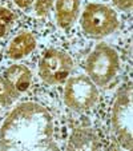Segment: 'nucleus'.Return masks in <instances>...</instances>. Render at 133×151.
I'll return each instance as SVG.
<instances>
[{"mask_svg":"<svg viewBox=\"0 0 133 151\" xmlns=\"http://www.w3.org/2000/svg\"><path fill=\"white\" fill-rule=\"evenodd\" d=\"M55 17L60 28H67L77 19L81 0H55Z\"/></svg>","mask_w":133,"mask_h":151,"instance_id":"6e6552de","label":"nucleus"},{"mask_svg":"<svg viewBox=\"0 0 133 151\" xmlns=\"http://www.w3.org/2000/svg\"><path fill=\"white\" fill-rule=\"evenodd\" d=\"M64 103L76 112H85L95 107L99 100V87L87 75L68 78L64 87Z\"/></svg>","mask_w":133,"mask_h":151,"instance_id":"39448f33","label":"nucleus"},{"mask_svg":"<svg viewBox=\"0 0 133 151\" xmlns=\"http://www.w3.org/2000/svg\"><path fill=\"white\" fill-rule=\"evenodd\" d=\"M15 22V15L11 9L0 7V37H4Z\"/></svg>","mask_w":133,"mask_h":151,"instance_id":"9b49d317","label":"nucleus"},{"mask_svg":"<svg viewBox=\"0 0 133 151\" xmlns=\"http://www.w3.org/2000/svg\"><path fill=\"white\" fill-rule=\"evenodd\" d=\"M19 96V92L3 76H0V106H9Z\"/></svg>","mask_w":133,"mask_h":151,"instance_id":"9d476101","label":"nucleus"},{"mask_svg":"<svg viewBox=\"0 0 133 151\" xmlns=\"http://www.w3.org/2000/svg\"><path fill=\"white\" fill-rule=\"evenodd\" d=\"M35 1H36V0H14V3L21 9L29 8L32 4H35Z\"/></svg>","mask_w":133,"mask_h":151,"instance_id":"4468645a","label":"nucleus"},{"mask_svg":"<svg viewBox=\"0 0 133 151\" xmlns=\"http://www.w3.org/2000/svg\"><path fill=\"white\" fill-rule=\"evenodd\" d=\"M113 4L117 9H120V11L129 12L130 9H132L133 0H113Z\"/></svg>","mask_w":133,"mask_h":151,"instance_id":"ddd939ff","label":"nucleus"},{"mask_svg":"<svg viewBox=\"0 0 133 151\" xmlns=\"http://www.w3.org/2000/svg\"><path fill=\"white\" fill-rule=\"evenodd\" d=\"M55 147L53 118L40 103H19L0 127V150L24 151Z\"/></svg>","mask_w":133,"mask_h":151,"instance_id":"f257e3e1","label":"nucleus"},{"mask_svg":"<svg viewBox=\"0 0 133 151\" xmlns=\"http://www.w3.org/2000/svg\"><path fill=\"white\" fill-rule=\"evenodd\" d=\"M120 70V56L107 43H100L92 50L85 62L87 76L97 86L107 87Z\"/></svg>","mask_w":133,"mask_h":151,"instance_id":"7ed1b4c3","label":"nucleus"},{"mask_svg":"<svg viewBox=\"0 0 133 151\" xmlns=\"http://www.w3.org/2000/svg\"><path fill=\"white\" fill-rule=\"evenodd\" d=\"M73 70V60L67 52L57 48L44 51L39 62V76L47 84L57 86L65 83Z\"/></svg>","mask_w":133,"mask_h":151,"instance_id":"423d86ee","label":"nucleus"},{"mask_svg":"<svg viewBox=\"0 0 133 151\" xmlns=\"http://www.w3.org/2000/svg\"><path fill=\"white\" fill-rule=\"evenodd\" d=\"M1 76L19 92L20 95L28 91L32 86V72L24 64H12L3 72Z\"/></svg>","mask_w":133,"mask_h":151,"instance_id":"0eeeda50","label":"nucleus"},{"mask_svg":"<svg viewBox=\"0 0 133 151\" xmlns=\"http://www.w3.org/2000/svg\"><path fill=\"white\" fill-rule=\"evenodd\" d=\"M132 83H122L116 92L112 106L110 126L117 143L125 150H132Z\"/></svg>","mask_w":133,"mask_h":151,"instance_id":"f03ea898","label":"nucleus"},{"mask_svg":"<svg viewBox=\"0 0 133 151\" xmlns=\"http://www.w3.org/2000/svg\"><path fill=\"white\" fill-rule=\"evenodd\" d=\"M80 26L85 36L102 39L117 29L119 16L112 7L101 3H89L83 11Z\"/></svg>","mask_w":133,"mask_h":151,"instance_id":"20e7f679","label":"nucleus"},{"mask_svg":"<svg viewBox=\"0 0 133 151\" xmlns=\"http://www.w3.org/2000/svg\"><path fill=\"white\" fill-rule=\"evenodd\" d=\"M55 0H36L35 1V14L37 16H46L49 14Z\"/></svg>","mask_w":133,"mask_h":151,"instance_id":"f8f14e48","label":"nucleus"},{"mask_svg":"<svg viewBox=\"0 0 133 151\" xmlns=\"http://www.w3.org/2000/svg\"><path fill=\"white\" fill-rule=\"evenodd\" d=\"M36 48V39L31 32H20L14 37L7 48V56L12 60H19L28 56Z\"/></svg>","mask_w":133,"mask_h":151,"instance_id":"1a4fd4ad","label":"nucleus"}]
</instances>
